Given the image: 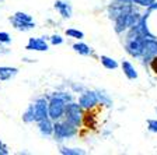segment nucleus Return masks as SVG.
<instances>
[{"instance_id":"obj_25","label":"nucleus","mask_w":157,"mask_h":155,"mask_svg":"<svg viewBox=\"0 0 157 155\" xmlns=\"http://www.w3.org/2000/svg\"><path fill=\"white\" fill-rule=\"evenodd\" d=\"M147 129L151 133H157V119H150L147 120Z\"/></svg>"},{"instance_id":"obj_5","label":"nucleus","mask_w":157,"mask_h":155,"mask_svg":"<svg viewBox=\"0 0 157 155\" xmlns=\"http://www.w3.org/2000/svg\"><path fill=\"white\" fill-rule=\"evenodd\" d=\"M132 6L131 4H124L121 14L115 18V32L117 34H122L125 29L128 28V23H129V14L132 11Z\"/></svg>"},{"instance_id":"obj_16","label":"nucleus","mask_w":157,"mask_h":155,"mask_svg":"<svg viewBox=\"0 0 157 155\" xmlns=\"http://www.w3.org/2000/svg\"><path fill=\"white\" fill-rule=\"evenodd\" d=\"M23 122H25V123H33V122H35V113H34V103L28 105V108L25 109V112L23 113Z\"/></svg>"},{"instance_id":"obj_21","label":"nucleus","mask_w":157,"mask_h":155,"mask_svg":"<svg viewBox=\"0 0 157 155\" xmlns=\"http://www.w3.org/2000/svg\"><path fill=\"white\" fill-rule=\"evenodd\" d=\"M66 35L70 36V38H76V39H78V41L84 38V34H83L82 31H78V29H75V28L66 29Z\"/></svg>"},{"instance_id":"obj_26","label":"nucleus","mask_w":157,"mask_h":155,"mask_svg":"<svg viewBox=\"0 0 157 155\" xmlns=\"http://www.w3.org/2000/svg\"><path fill=\"white\" fill-rule=\"evenodd\" d=\"M10 42H11V36L7 32H0V43L7 45V43H10Z\"/></svg>"},{"instance_id":"obj_17","label":"nucleus","mask_w":157,"mask_h":155,"mask_svg":"<svg viewBox=\"0 0 157 155\" xmlns=\"http://www.w3.org/2000/svg\"><path fill=\"white\" fill-rule=\"evenodd\" d=\"M100 60H101V65L104 66L105 68H108V70H115V68L118 67V63L112 57H108V56H101V57H100Z\"/></svg>"},{"instance_id":"obj_2","label":"nucleus","mask_w":157,"mask_h":155,"mask_svg":"<svg viewBox=\"0 0 157 155\" xmlns=\"http://www.w3.org/2000/svg\"><path fill=\"white\" fill-rule=\"evenodd\" d=\"M76 127L77 126L69 123L67 120H66V122H58V120H56V123L53 124V136H55V138L58 140V141H62V140H65V138H70V137H73L76 134V131H77Z\"/></svg>"},{"instance_id":"obj_14","label":"nucleus","mask_w":157,"mask_h":155,"mask_svg":"<svg viewBox=\"0 0 157 155\" xmlns=\"http://www.w3.org/2000/svg\"><path fill=\"white\" fill-rule=\"evenodd\" d=\"M10 21H11L14 28L18 29V31H29V29H33L35 27V23H23V21L17 20L16 17H11Z\"/></svg>"},{"instance_id":"obj_12","label":"nucleus","mask_w":157,"mask_h":155,"mask_svg":"<svg viewBox=\"0 0 157 155\" xmlns=\"http://www.w3.org/2000/svg\"><path fill=\"white\" fill-rule=\"evenodd\" d=\"M18 73V68L7 67V66H0V81H9L13 77H16Z\"/></svg>"},{"instance_id":"obj_9","label":"nucleus","mask_w":157,"mask_h":155,"mask_svg":"<svg viewBox=\"0 0 157 155\" xmlns=\"http://www.w3.org/2000/svg\"><path fill=\"white\" fill-rule=\"evenodd\" d=\"M27 50H36V52H46L49 49L48 43L44 38H29L25 46Z\"/></svg>"},{"instance_id":"obj_19","label":"nucleus","mask_w":157,"mask_h":155,"mask_svg":"<svg viewBox=\"0 0 157 155\" xmlns=\"http://www.w3.org/2000/svg\"><path fill=\"white\" fill-rule=\"evenodd\" d=\"M122 9H124V4L118 3V4H112L109 9H108V14H109V18L111 20H115L119 14H121Z\"/></svg>"},{"instance_id":"obj_30","label":"nucleus","mask_w":157,"mask_h":155,"mask_svg":"<svg viewBox=\"0 0 157 155\" xmlns=\"http://www.w3.org/2000/svg\"><path fill=\"white\" fill-rule=\"evenodd\" d=\"M151 68H153V71L157 74V56H154L153 60H151Z\"/></svg>"},{"instance_id":"obj_15","label":"nucleus","mask_w":157,"mask_h":155,"mask_svg":"<svg viewBox=\"0 0 157 155\" xmlns=\"http://www.w3.org/2000/svg\"><path fill=\"white\" fill-rule=\"evenodd\" d=\"M73 49H75L77 53H80V55L83 56H88V55H91V48L88 45H86V43L83 42H77L73 45Z\"/></svg>"},{"instance_id":"obj_7","label":"nucleus","mask_w":157,"mask_h":155,"mask_svg":"<svg viewBox=\"0 0 157 155\" xmlns=\"http://www.w3.org/2000/svg\"><path fill=\"white\" fill-rule=\"evenodd\" d=\"M97 103H98V97L95 91H86L84 94L78 98V105L82 106V109L94 108Z\"/></svg>"},{"instance_id":"obj_23","label":"nucleus","mask_w":157,"mask_h":155,"mask_svg":"<svg viewBox=\"0 0 157 155\" xmlns=\"http://www.w3.org/2000/svg\"><path fill=\"white\" fill-rule=\"evenodd\" d=\"M53 97H58V98H60V99L63 101V102H72V95L70 94H67V92H55L53 94Z\"/></svg>"},{"instance_id":"obj_18","label":"nucleus","mask_w":157,"mask_h":155,"mask_svg":"<svg viewBox=\"0 0 157 155\" xmlns=\"http://www.w3.org/2000/svg\"><path fill=\"white\" fill-rule=\"evenodd\" d=\"M59 152L63 155H84L86 151L82 148H69V147H60Z\"/></svg>"},{"instance_id":"obj_1","label":"nucleus","mask_w":157,"mask_h":155,"mask_svg":"<svg viewBox=\"0 0 157 155\" xmlns=\"http://www.w3.org/2000/svg\"><path fill=\"white\" fill-rule=\"evenodd\" d=\"M126 52L133 57H140L142 52H143V38L131 28L126 38Z\"/></svg>"},{"instance_id":"obj_27","label":"nucleus","mask_w":157,"mask_h":155,"mask_svg":"<svg viewBox=\"0 0 157 155\" xmlns=\"http://www.w3.org/2000/svg\"><path fill=\"white\" fill-rule=\"evenodd\" d=\"M97 92V97H98V101H101V103H107V105H109L111 103V99L107 97L105 94H101L100 91H95Z\"/></svg>"},{"instance_id":"obj_10","label":"nucleus","mask_w":157,"mask_h":155,"mask_svg":"<svg viewBox=\"0 0 157 155\" xmlns=\"http://www.w3.org/2000/svg\"><path fill=\"white\" fill-rule=\"evenodd\" d=\"M55 9L60 13V16H62L63 18H70V17H72V6H70L69 2L56 0L55 2Z\"/></svg>"},{"instance_id":"obj_24","label":"nucleus","mask_w":157,"mask_h":155,"mask_svg":"<svg viewBox=\"0 0 157 155\" xmlns=\"http://www.w3.org/2000/svg\"><path fill=\"white\" fill-rule=\"evenodd\" d=\"M156 0H132V3L137 4V6H142V7H149L154 3Z\"/></svg>"},{"instance_id":"obj_29","label":"nucleus","mask_w":157,"mask_h":155,"mask_svg":"<svg viewBox=\"0 0 157 155\" xmlns=\"http://www.w3.org/2000/svg\"><path fill=\"white\" fill-rule=\"evenodd\" d=\"M9 148L3 141H0V155H9Z\"/></svg>"},{"instance_id":"obj_32","label":"nucleus","mask_w":157,"mask_h":155,"mask_svg":"<svg viewBox=\"0 0 157 155\" xmlns=\"http://www.w3.org/2000/svg\"><path fill=\"white\" fill-rule=\"evenodd\" d=\"M156 112H157V108H156Z\"/></svg>"},{"instance_id":"obj_8","label":"nucleus","mask_w":157,"mask_h":155,"mask_svg":"<svg viewBox=\"0 0 157 155\" xmlns=\"http://www.w3.org/2000/svg\"><path fill=\"white\" fill-rule=\"evenodd\" d=\"M34 113H35V122L49 117L48 115V101L45 98H38L34 103Z\"/></svg>"},{"instance_id":"obj_22","label":"nucleus","mask_w":157,"mask_h":155,"mask_svg":"<svg viewBox=\"0 0 157 155\" xmlns=\"http://www.w3.org/2000/svg\"><path fill=\"white\" fill-rule=\"evenodd\" d=\"M13 17H16L17 20L23 21V23H34V21H33V17L29 16V14H27V13H23V11H17V13L14 14Z\"/></svg>"},{"instance_id":"obj_6","label":"nucleus","mask_w":157,"mask_h":155,"mask_svg":"<svg viewBox=\"0 0 157 155\" xmlns=\"http://www.w3.org/2000/svg\"><path fill=\"white\" fill-rule=\"evenodd\" d=\"M144 60H150L157 56V39L156 38H143V52H142Z\"/></svg>"},{"instance_id":"obj_4","label":"nucleus","mask_w":157,"mask_h":155,"mask_svg":"<svg viewBox=\"0 0 157 155\" xmlns=\"http://www.w3.org/2000/svg\"><path fill=\"white\" fill-rule=\"evenodd\" d=\"M65 115H66V120L69 123H72L75 126H78L82 123L83 119V112H82V106L78 103L75 102H67L65 106Z\"/></svg>"},{"instance_id":"obj_28","label":"nucleus","mask_w":157,"mask_h":155,"mask_svg":"<svg viewBox=\"0 0 157 155\" xmlns=\"http://www.w3.org/2000/svg\"><path fill=\"white\" fill-rule=\"evenodd\" d=\"M49 41H51L52 45H60V43H63V38L60 35H52L49 38Z\"/></svg>"},{"instance_id":"obj_13","label":"nucleus","mask_w":157,"mask_h":155,"mask_svg":"<svg viewBox=\"0 0 157 155\" xmlns=\"http://www.w3.org/2000/svg\"><path fill=\"white\" fill-rule=\"evenodd\" d=\"M122 71H124V74L126 76L129 80H136L137 78V71L133 66L129 63L128 60H124L122 61Z\"/></svg>"},{"instance_id":"obj_20","label":"nucleus","mask_w":157,"mask_h":155,"mask_svg":"<svg viewBox=\"0 0 157 155\" xmlns=\"http://www.w3.org/2000/svg\"><path fill=\"white\" fill-rule=\"evenodd\" d=\"M142 16L137 11H135V10H132L131 14H129V23H128V28H133L135 25H136L139 21H140Z\"/></svg>"},{"instance_id":"obj_31","label":"nucleus","mask_w":157,"mask_h":155,"mask_svg":"<svg viewBox=\"0 0 157 155\" xmlns=\"http://www.w3.org/2000/svg\"><path fill=\"white\" fill-rule=\"evenodd\" d=\"M117 2L121 4H132V0H117Z\"/></svg>"},{"instance_id":"obj_11","label":"nucleus","mask_w":157,"mask_h":155,"mask_svg":"<svg viewBox=\"0 0 157 155\" xmlns=\"http://www.w3.org/2000/svg\"><path fill=\"white\" fill-rule=\"evenodd\" d=\"M36 123H38V129H39V131H41V134H44V136H51V134H53V123L49 117L39 120V122H36Z\"/></svg>"},{"instance_id":"obj_3","label":"nucleus","mask_w":157,"mask_h":155,"mask_svg":"<svg viewBox=\"0 0 157 155\" xmlns=\"http://www.w3.org/2000/svg\"><path fill=\"white\" fill-rule=\"evenodd\" d=\"M65 106H66V102H63L60 98L58 97H51L48 102V115H49V119L56 122L59 120L60 117L65 115Z\"/></svg>"}]
</instances>
